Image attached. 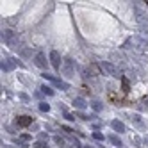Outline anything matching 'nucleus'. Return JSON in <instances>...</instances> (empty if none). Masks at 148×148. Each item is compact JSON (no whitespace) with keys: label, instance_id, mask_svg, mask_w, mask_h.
<instances>
[{"label":"nucleus","instance_id":"f257e3e1","mask_svg":"<svg viewBox=\"0 0 148 148\" xmlns=\"http://www.w3.org/2000/svg\"><path fill=\"white\" fill-rule=\"evenodd\" d=\"M123 48L132 50V52H136V54H145V52L148 50V41L139 38V36H132V38H129L123 43Z\"/></svg>","mask_w":148,"mask_h":148},{"label":"nucleus","instance_id":"f03ea898","mask_svg":"<svg viewBox=\"0 0 148 148\" xmlns=\"http://www.w3.org/2000/svg\"><path fill=\"white\" fill-rule=\"evenodd\" d=\"M2 39H4V43L7 47H11V48H22V47H20L18 34L13 32V30H4V32H2Z\"/></svg>","mask_w":148,"mask_h":148},{"label":"nucleus","instance_id":"7ed1b4c3","mask_svg":"<svg viewBox=\"0 0 148 148\" xmlns=\"http://www.w3.org/2000/svg\"><path fill=\"white\" fill-rule=\"evenodd\" d=\"M100 70L103 71V75H109V77H121L118 66L112 64V62H109V61H103L102 64H100Z\"/></svg>","mask_w":148,"mask_h":148},{"label":"nucleus","instance_id":"20e7f679","mask_svg":"<svg viewBox=\"0 0 148 148\" xmlns=\"http://www.w3.org/2000/svg\"><path fill=\"white\" fill-rule=\"evenodd\" d=\"M62 75H64V77H73V75H75V61H73V59H70V57H66L64 61H62Z\"/></svg>","mask_w":148,"mask_h":148},{"label":"nucleus","instance_id":"39448f33","mask_svg":"<svg viewBox=\"0 0 148 148\" xmlns=\"http://www.w3.org/2000/svg\"><path fill=\"white\" fill-rule=\"evenodd\" d=\"M43 79L50 80V82L54 84L56 88H61L62 91H66V89H70V84H68V82H64V80H61V79H57V77H54V75H50V73H43Z\"/></svg>","mask_w":148,"mask_h":148},{"label":"nucleus","instance_id":"423d86ee","mask_svg":"<svg viewBox=\"0 0 148 148\" xmlns=\"http://www.w3.org/2000/svg\"><path fill=\"white\" fill-rule=\"evenodd\" d=\"M136 20H137V23L141 25V29H146L148 27V14L143 13L141 9H137V7H136Z\"/></svg>","mask_w":148,"mask_h":148},{"label":"nucleus","instance_id":"0eeeda50","mask_svg":"<svg viewBox=\"0 0 148 148\" xmlns=\"http://www.w3.org/2000/svg\"><path fill=\"white\" fill-rule=\"evenodd\" d=\"M50 64L54 66L56 70H61V68H62V66H61V54H59L57 50H52V52H50Z\"/></svg>","mask_w":148,"mask_h":148},{"label":"nucleus","instance_id":"6e6552de","mask_svg":"<svg viewBox=\"0 0 148 148\" xmlns=\"http://www.w3.org/2000/svg\"><path fill=\"white\" fill-rule=\"evenodd\" d=\"M34 64L38 66V68H47V57H45V54H36L34 56Z\"/></svg>","mask_w":148,"mask_h":148},{"label":"nucleus","instance_id":"1a4fd4ad","mask_svg":"<svg viewBox=\"0 0 148 148\" xmlns=\"http://www.w3.org/2000/svg\"><path fill=\"white\" fill-rule=\"evenodd\" d=\"M14 66H16V59H13V57L2 61V71H11Z\"/></svg>","mask_w":148,"mask_h":148},{"label":"nucleus","instance_id":"9d476101","mask_svg":"<svg viewBox=\"0 0 148 148\" xmlns=\"http://www.w3.org/2000/svg\"><path fill=\"white\" fill-rule=\"evenodd\" d=\"M32 121H34V118H30V116H18L16 118V125L18 127H29Z\"/></svg>","mask_w":148,"mask_h":148},{"label":"nucleus","instance_id":"9b49d317","mask_svg":"<svg viewBox=\"0 0 148 148\" xmlns=\"http://www.w3.org/2000/svg\"><path fill=\"white\" fill-rule=\"evenodd\" d=\"M111 127H112L114 132H125V125H123V121H120V120H112V121H111Z\"/></svg>","mask_w":148,"mask_h":148},{"label":"nucleus","instance_id":"f8f14e48","mask_svg":"<svg viewBox=\"0 0 148 148\" xmlns=\"http://www.w3.org/2000/svg\"><path fill=\"white\" fill-rule=\"evenodd\" d=\"M73 105H75L77 109H80V111H82V109H86V107H88V102L84 100L82 97H77V98H73Z\"/></svg>","mask_w":148,"mask_h":148},{"label":"nucleus","instance_id":"ddd939ff","mask_svg":"<svg viewBox=\"0 0 148 148\" xmlns=\"http://www.w3.org/2000/svg\"><path fill=\"white\" fill-rule=\"evenodd\" d=\"M129 120L134 125H137V127H145V121H143V118H141L139 114H129Z\"/></svg>","mask_w":148,"mask_h":148},{"label":"nucleus","instance_id":"4468645a","mask_svg":"<svg viewBox=\"0 0 148 148\" xmlns=\"http://www.w3.org/2000/svg\"><path fill=\"white\" fill-rule=\"evenodd\" d=\"M109 141H111L114 146H121V145H123V143H121V139H120L118 136H114V134H112V136H109Z\"/></svg>","mask_w":148,"mask_h":148},{"label":"nucleus","instance_id":"2eb2a0df","mask_svg":"<svg viewBox=\"0 0 148 148\" xmlns=\"http://www.w3.org/2000/svg\"><path fill=\"white\" fill-rule=\"evenodd\" d=\"M41 93H45V95H48V97H54V89H52L50 86H41Z\"/></svg>","mask_w":148,"mask_h":148},{"label":"nucleus","instance_id":"dca6fc26","mask_svg":"<svg viewBox=\"0 0 148 148\" xmlns=\"http://www.w3.org/2000/svg\"><path fill=\"white\" fill-rule=\"evenodd\" d=\"M91 107H93L95 112H100V111H102V103H100V102H93V103H91Z\"/></svg>","mask_w":148,"mask_h":148},{"label":"nucleus","instance_id":"f3484780","mask_svg":"<svg viewBox=\"0 0 148 148\" xmlns=\"http://www.w3.org/2000/svg\"><path fill=\"white\" fill-rule=\"evenodd\" d=\"M39 111L48 112V111H50V105H48V103H45V102H41V103H39Z\"/></svg>","mask_w":148,"mask_h":148},{"label":"nucleus","instance_id":"a211bd4d","mask_svg":"<svg viewBox=\"0 0 148 148\" xmlns=\"http://www.w3.org/2000/svg\"><path fill=\"white\" fill-rule=\"evenodd\" d=\"M121 82H123V91L127 93V91H129V79H127V77H121Z\"/></svg>","mask_w":148,"mask_h":148},{"label":"nucleus","instance_id":"6ab92c4d","mask_svg":"<svg viewBox=\"0 0 148 148\" xmlns=\"http://www.w3.org/2000/svg\"><path fill=\"white\" fill-rule=\"evenodd\" d=\"M70 143H71V148H82L79 139H70Z\"/></svg>","mask_w":148,"mask_h":148},{"label":"nucleus","instance_id":"aec40b11","mask_svg":"<svg viewBox=\"0 0 148 148\" xmlns=\"http://www.w3.org/2000/svg\"><path fill=\"white\" fill-rule=\"evenodd\" d=\"M54 141H56V143H57L59 146H64V139H62L61 136H56V137H54Z\"/></svg>","mask_w":148,"mask_h":148},{"label":"nucleus","instance_id":"412c9836","mask_svg":"<svg viewBox=\"0 0 148 148\" xmlns=\"http://www.w3.org/2000/svg\"><path fill=\"white\" fill-rule=\"evenodd\" d=\"M34 146H36V148H48V145H47L45 141H38V143H36Z\"/></svg>","mask_w":148,"mask_h":148},{"label":"nucleus","instance_id":"4be33fe9","mask_svg":"<svg viewBox=\"0 0 148 148\" xmlns=\"http://www.w3.org/2000/svg\"><path fill=\"white\" fill-rule=\"evenodd\" d=\"M93 137H95V139H98V141H103V136L100 132H93Z\"/></svg>","mask_w":148,"mask_h":148},{"label":"nucleus","instance_id":"5701e85b","mask_svg":"<svg viewBox=\"0 0 148 148\" xmlns=\"http://www.w3.org/2000/svg\"><path fill=\"white\" fill-rule=\"evenodd\" d=\"M64 116H66V120H68V121H73V120H75V116L70 114V112H64Z\"/></svg>","mask_w":148,"mask_h":148},{"label":"nucleus","instance_id":"b1692460","mask_svg":"<svg viewBox=\"0 0 148 148\" xmlns=\"http://www.w3.org/2000/svg\"><path fill=\"white\" fill-rule=\"evenodd\" d=\"M20 137H22V141H30V136L29 134H22Z\"/></svg>","mask_w":148,"mask_h":148},{"label":"nucleus","instance_id":"393cba45","mask_svg":"<svg viewBox=\"0 0 148 148\" xmlns=\"http://www.w3.org/2000/svg\"><path fill=\"white\" fill-rule=\"evenodd\" d=\"M62 130H64V132H66V134H70V136H71V134H73V130H71V129H70V127H62Z\"/></svg>","mask_w":148,"mask_h":148},{"label":"nucleus","instance_id":"a878e982","mask_svg":"<svg viewBox=\"0 0 148 148\" xmlns=\"http://www.w3.org/2000/svg\"><path fill=\"white\" fill-rule=\"evenodd\" d=\"M141 36H143V38H148V30H146V29H141Z\"/></svg>","mask_w":148,"mask_h":148},{"label":"nucleus","instance_id":"bb28decb","mask_svg":"<svg viewBox=\"0 0 148 148\" xmlns=\"http://www.w3.org/2000/svg\"><path fill=\"white\" fill-rule=\"evenodd\" d=\"M84 148H93V146H84Z\"/></svg>","mask_w":148,"mask_h":148}]
</instances>
